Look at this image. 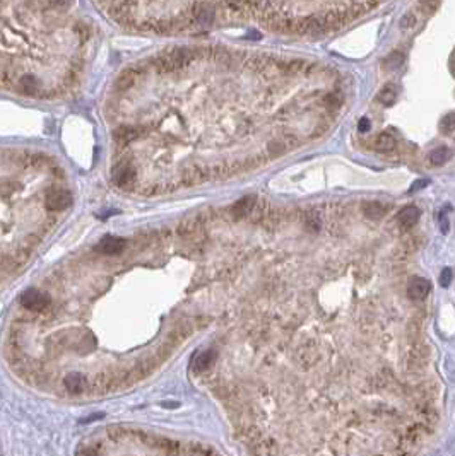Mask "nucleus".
Wrapping results in <instances>:
<instances>
[{"instance_id": "423d86ee", "label": "nucleus", "mask_w": 455, "mask_h": 456, "mask_svg": "<svg viewBox=\"0 0 455 456\" xmlns=\"http://www.w3.org/2000/svg\"><path fill=\"white\" fill-rule=\"evenodd\" d=\"M431 292V284L424 277H412L407 284V296L414 301H423L426 299Z\"/></svg>"}, {"instance_id": "7c9ffc66", "label": "nucleus", "mask_w": 455, "mask_h": 456, "mask_svg": "<svg viewBox=\"0 0 455 456\" xmlns=\"http://www.w3.org/2000/svg\"><path fill=\"white\" fill-rule=\"evenodd\" d=\"M77 33L83 36V39H88V36H89V29L86 28V26H77Z\"/></svg>"}, {"instance_id": "1a4fd4ad", "label": "nucleus", "mask_w": 455, "mask_h": 456, "mask_svg": "<svg viewBox=\"0 0 455 456\" xmlns=\"http://www.w3.org/2000/svg\"><path fill=\"white\" fill-rule=\"evenodd\" d=\"M419 217H421V210H419L416 205H407V207H404L401 212L397 214L399 225H401L402 229L414 227V225L418 224Z\"/></svg>"}, {"instance_id": "20e7f679", "label": "nucleus", "mask_w": 455, "mask_h": 456, "mask_svg": "<svg viewBox=\"0 0 455 456\" xmlns=\"http://www.w3.org/2000/svg\"><path fill=\"white\" fill-rule=\"evenodd\" d=\"M192 17L193 20L202 26V28H209L214 23V17H216V9L211 2H197L193 4L192 7Z\"/></svg>"}, {"instance_id": "ddd939ff", "label": "nucleus", "mask_w": 455, "mask_h": 456, "mask_svg": "<svg viewBox=\"0 0 455 456\" xmlns=\"http://www.w3.org/2000/svg\"><path fill=\"white\" fill-rule=\"evenodd\" d=\"M363 214H365L366 219L380 220L387 214V207L380 202H366L363 203Z\"/></svg>"}, {"instance_id": "f257e3e1", "label": "nucleus", "mask_w": 455, "mask_h": 456, "mask_svg": "<svg viewBox=\"0 0 455 456\" xmlns=\"http://www.w3.org/2000/svg\"><path fill=\"white\" fill-rule=\"evenodd\" d=\"M195 58H197L195 48L180 46V48H171L165 51V53L157 55L154 60V65L160 72H175L178 69H185V67L190 65Z\"/></svg>"}, {"instance_id": "f8f14e48", "label": "nucleus", "mask_w": 455, "mask_h": 456, "mask_svg": "<svg viewBox=\"0 0 455 456\" xmlns=\"http://www.w3.org/2000/svg\"><path fill=\"white\" fill-rule=\"evenodd\" d=\"M216 361V350H204L197 354V357L193 359V371L195 372H204L209 369Z\"/></svg>"}, {"instance_id": "6ab92c4d", "label": "nucleus", "mask_w": 455, "mask_h": 456, "mask_svg": "<svg viewBox=\"0 0 455 456\" xmlns=\"http://www.w3.org/2000/svg\"><path fill=\"white\" fill-rule=\"evenodd\" d=\"M402 64H404V53H402V51H392V53L387 55V58L383 60V67H385V70H397V69H401Z\"/></svg>"}, {"instance_id": "473e14b6", "label": "nucleus", "mask_w": 455, "mask_h": 456, "mask_svg": "<svg viewBox=\"0 0 455 456\" xmlns=\"http://www.w3.org/2000/svg\"><path fill=\"white\" fill-rule=\"evenodd\" d=\"M83 456H98V453H96V451H93V449H86L84 453H83Z\"/></svg>"}, {"instance_id": "39448f33", "label": "nucleus", "mask_w": 455, "mask_h": 456, "mask_svg": "<svg viewBox=\"0 0 455 456\" xmlns=\"http://www.w3.org/2000/svg\"><path fill=\"white\" fill-rule=\"evenodd\" d=\"M134 179H135V169L130 162L122 161L113 168V181L116 186L127 188L134 183Z\"/></svg>"}, {"instance_id": "c756f323", "label": "nucleus", "mask_w": 455, "mask_h": 456, "mask_svg": "<svg viewBox=\"0 0 455 456\" xmlns=\"http://www.w3.org/2000/svg\"><path fill=\"white\" fill-rule=\"evenodd\" d=\"M428 183H429V181H428V179H418V181H416V183H414V184H412V186H411V190H409V192H418V190H419V188H424V186H428Z\"/></svg>"}, {"instance_id": "a211bd4d", "label": "nucleus", "mask_w": 455, "mask_h": 456, "mask_svg": "<svg viewBox=\"0 0 455 456\" xmlns=\"http://www.w3.org/2000/svg\"><path fill=\"white\" fill-rule=\"evenodd\" d=\"M19 87H21V91L28 96H38L39 94V84L33 75H24L23 79L19 80Z\"/></svg>"}, {"instance_id": "bb28decb", "label": "nucleus", "mask_w": 455, "mask_h": 456, "mask_svg": "<svg viewBox=\"0 0 455 456\" xmlns=\"http://www.w3.org/2000/svg\"><path fill=\"white\" fill-rule=\"evenodd\" d=\"M370 128H371L370 120H368V118H361L360 123H358V130H360V133H366Z\"/></svg>"}, {"instance_id": "412c9836", "label": "nucleus", "mask_w": 455, "mask_h": 456, "mask_svg": "<svg viewBox=\"0 0 455 456\" xmlns=\"http://www.w3.org/2000/svg\"><path fill=\"white\" fill-rule=\"evenodd\" d=\"M233 10H252L253 0H223Z\"/></svg>"}, {"instance_id": "dca6fc26", "label": "nucleus", "mask_w": 455, "mask_h": 456, "mask_svg": "<svg viewBox=\"0 0 455 456\" xmlns=\"http://www.w3.org/2000/svg\"><path fill=\"white\" fill-rule=\"evenodd\" d=\"M397 96H399L397 86L387 84V86H383V87H382L380 92H378V101H380L383 106H392L393 102L397 101Z\"/></svg>"}, {"instance_id": "0eeeda50", "label": "nucleus", "mask_w": 455, "mask_h": 456, "mask_svg": "<svg viewBox=\"0 0 455 456\" xmlns=\"http://www.w3.org/2000/svg\"><path fill=\"white\" fill-rule=\"evenodd\" d=\"M127 241L118 236H105L103 239L96 244V251H100L101 255H118L125 250Z\"/></svg>"}, {"instance_id": "cd10ccee", "label": "nucleus", "mask_w": 455, "mask_h": 456, "mask_svg": "<svg viewBox=\"0 0 455 456\" xmlns=\"http://www.w3.org/2000/svg\"><path fill=\"white\" fill-rule=\"evenodd\" d=\"M440 229H442L443 234L448 233V219H447V214H440Z\"/></svg>"}, {"instance_id": "7ed1b4c3", "label": "nucleus", "mask_w": 455, "mask_h": 456, "mask_svg": "<svg viewBox=\"0 0 455 456\" xmlns=\"http://www.w3.org/2000/svg\"><path fill=\"white\" fill-rule=\"evenodd\" d=\"M72 205V195L67 190H50L45 197V207L52 212H60Z\"/></svg>"}, {"instance_id": "b1692460", "label": "nucleus", "mask_w": 455, "mask_h": 456, "mask_svg": "<svg viewBox=\"0 0 455 456\" xmlns=\"http://www.w3.org/2000/svg\"><path fill=\"white\" fill-rule=\"evenodd\" d=\"M452 279H453L452 268L445 266V268L440 272V285H442V287H448L450 284H452Z\"/></svg>"}, {"instance_id": "a878e982", "label": "nucleus", "mask_w": 455, "mask_h": 456, "mask_svg": "<svg viewBox=\"0 0 455 456\" xmlns=\"http://www.w3.org/2000/svg\"><path fill=\"white\" fill-rule=\"evenodd\" d=\"M325 105H329L330 108L337 110V108L341 106V97L337 96V94H327L325 96Z\"/></svg>"}, {"instance_id": "6e6552de", "label": "nucleus", "mask_w": 455, "mask_h": 456, "mask_svg": "<svg viewBox=\"0 0 455 456\" xmlns=\"http://www.w3.org/2000/svg\"><path fill=\"white\" fill-rule=\"evenodd\" d=\"M144 132H146V128H142V127H129V125H125V127H118V128H116L115 133H113V138H115V142L118 143L120 147H125V146H129L130 142H134L137 137H141Z\"/></svg>"}, {"instance_id": "5701e85b", "label": "nucleus", "mask_w": 455, "mask_h": 456, "mask_svg": "<svg viewBox=\"0 0 455 456\" xmlns=\"http://www.w3.org/2000/svg\"><path fill=\"white\" fill-rule=\"evenodd\" d=\"M284 151H288V149H286V143H283V142H272V143H269V147H267V152H269L270 157H272V156L278 157Z\"/></svg>"}, {"instance_id": "aec40b11", "label": "nucleus", "mask_w": 455, "mask_h": 456, "mask_svg": "<svg viewBox=\"0 0 455 456\" xmlns=\"http://www.w3.org/2000/svg\"><path fill=\"white\" fill-rule=\"evenodd\" d=\"M440 130H442V133H445V135H450V133L455 130V113H447V115L442 118Z\"/></svg>"}, {"instance_id": "4468645a", "label": "nucleus", "mask_w": 455, "mask_h": 456, "mask_svg": "<svg viewBox=\"0 0 455 456\" xmlns=\"http://www.w3.org/2000/svg\"><path fill=\"white\" fill-rule=\"evenodd\" d=\"M450 159H452V151H450V147L447 146L434 147L431 154H429V162H431L433 166H443Z\"/></svg>"}, {"instance_id": "f3484780", "label": "nucleus", "mask_w": 455, "mask_h": 456, "mask_svg": "<svg viewBox=\"0 0 455 456\" xmlns=\"http://www.w3.org/2000/svg\"><path fill=\"white\" fill-rule=\"evenodd\" d=\"M375 149L378 152H392L393 149H395V138H393L390 133L383 132L377 137Z\"/></svg>"}, {"instance_id": "393cba45", "label": "nucleus", "mask_w": 455, "mask_h": 456, "mask_svg": "<svg viewBox=\"0 0 455 456\" xmlns=\"http://www.w3.org/2000/svg\"><path fill=\"white\" fill-rule=\"evenodd\" d=\"M305 67V61L301 60H291L288 61V72L289 74H296V72H301Z\"/></svg>"}, {"instance_id": "9b49d317", "label": "nucleus", "mask_w": 455, "mask_h": 456, "mask_svg": "<svg viewBox=\"0 0 455 456\" xmlns=\"http://www.w3.org/2000/svg\"><path fill=\"white\" fill-rule=\"evenodd\" d=\"M142 72L141 65H134V67H129L127 70H124V74H122L118 79H116V89L120 91H127L129 87L134 86V82L137 79V75H139Z\"/></svg>"}, {"instance_id": "9d476101", "label": "nucleus", "mask_w": 455, "mask_h": 456, "mask_svg": "<svg viewBox=\"0 0 455 456\" xmlns=\"http://www.w3.org/2000/svg\"><path fill=\"white\" fill-rule=\"evenodd\" d=\"M255 207H257V197H255V195H248V197L240 198L238 202L233 205L231 214L234 219H243L247 217L248 214H252Z\"/></svg>"}, {"instance_id": "c85d7f7f", "label": "nucleus", "mask_w": 455, "mask_h": 456, "mask_svg": "<svg viewBox=\"0 0 455 456\" xmlns=\"http://www.w3.org/2000/svg\"><path fill=\"white\" fill-rule=\"evenodd\" d=\"M414 24H416V19H414V15H411V14H407L406 17L401 20L402 28H411V26H414Z\"/></svg>"}, {"instance_id": "2f4dec72", "label": "nucleus", "mask_w": 455, "mask_h": 456, "mask_svg": "<svg viewBox=\"0 0 455 456\" xmlns=\"http://www.w3.org/2000/svg\"><path fill=\"white\" fill-rule=\"evenodd\" d=\"M248 38H255V39H260L262 38V34L257 33V31H252V33H248Z\"/></svg>"}, {"instance_id": "2eb2a0df", "label": "nucleus", "mask_w": 455, "mask_h": 456, "mask_svg": "<svg viewBox=\"0 0 455 456\" xmlns=\"http://www.w3.org/2000/svg\"><path fill=\"white\" fill-rule=\"evenodd\" d=\"M64 384H65V388H67L70 393H81L86 388L88 381H86V378L83 376V374L72 372V374H69V376H65Z\"/></svg>"}, {"instance_id": "f03ea898", "label": "nucleus", "mask_w": 455, "mask_h": 456, "mask_svg": "<svg viewBox=\"0 0 455 456\" xmlns=\"http://www.w3.org/2000/svg\"><path fill=\"white\" fill-rule=\"evenodd\" d=\"M50 301H52V297H50L48 292H43L39 289H28L23 292L21 297H19L21 306H24L26 309H31V311L45 309V307L50 306Z\"/></svg>"}, {"instance_id": "4be33fe9", "label": "nucleus", "mask_w": 455, "mask_h": 456, "mask_svg": "<svg viewBox=\"0 0 455 456\" xmlns=\"http://www.w3.org/2000/svg\"><path fill=\"white\" fill-rule=\"evenodd\" d=\"M438 7H440V0H419V9L426 15L437 12Z\"/></svg>"}]
</instances>
